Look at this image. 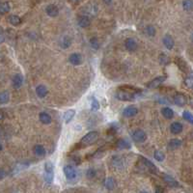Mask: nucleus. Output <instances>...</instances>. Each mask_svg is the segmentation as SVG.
Listing matches in <instances>:
<instances>
[{"label": "nucleus", "instance_id": "nucleus-1", "mask_svg": "<svg viewBox=\"0 0 193 193\" xmlns=\"http://www.w3.org/2000/svg\"><path fill=\"white\" fill-rule=\"evenodd\" d=\"M99 138V133L97 131H90L89 133H87L86 135H84L80 142L78 144L79 147H87V146H90L94 144L96 141L98 140Z\"/></svg>", "mask_w": 193, "mask_h": 193}, {"label": "nucleus", "instance_id": "nucleus-2", "mask_svg": "<svg viewBox=\"0 0 193 193\" xmlns=\"http://www.w3.org/2000/svg\"><path fill=\"white\" fill-rule=\"evenodd\" d=\"M45 181L46 184H51L53 182V179H54V167L53 164L51 163L50 161L46 162L45 164Z\"/></svg>", "mask_w": 193, "mask_h": 193}, {"label": "nucleus", "instance_id": "nucleus-3", "mask_svg": "<svg viewBox=\"0 0 193 193\" xmlns=\"http://www.w3.org/2000/svg\"><path fill=\"white\" fill-rule=\"evenodd\" d=\"M135 95L136 94L131 92V91H128V90H126V89H123V90H120V91L117 92L116 97H117V99L120 100L128 101V100H132L134 99Z\"/></svg>", "mask_w": 193, "mask_h": 193}, {"label": "nucleus", "instance_id": "nucleus-4", "mask_svg": "<svg viewBox=\"0 0 193 193\" xmlns=\"http://www.w3.org/2000/svg\"><path fill=\"white\" fill-rule=\"evenodd\" d=\"M131 137H132L134 142H137V143H143L147 139V135H146L145 131H142V130L133 131L132 133H131Z\"/></svg>", "mask_w": 193, "mask_h": 193}, {"label": "nucleus", "instance_id": "nucleus-5", "mask_svg": "<svg viewBox=\"0 0 193 193\" xmlns=\"http://www.w3.org/2000/svg\"><path fill=\"white\" fill-rule=\"evenodd\" d=\"M64 174H65L66 178L69 180V181H72V180L75 179L77 176V172L75 170V168L72 165H66L64 167Z\"/></svg>", "mask_w": 193, "mask_h": 193}, {"label": "nucleus", "instance_id": "nucleus-6", "mask_svg": "<svg viewBox=\"0 0 193 193\" xmlns=\"http://www.w3.org/2000/svg\"><path fill=\"white\" fill-rule=\"evenodd\" d=\"M174 102L178 106H184L187 104V98L184 94L179 93L174 96Z\"/></svg>", "mask_w": 193, "mask_h": 193}, {"label": "nucleus", "instance_id": "nucleus-7", "mask_svg": "<svg viewBox=\"0 0 193 193\" xmlns=\"http://www.w3.org/2000/svg\"><path fill=\"white\" fill-rule=\"evenodd\" d=\"M175 63H176V65L178 66V68L181 70L182 72H188L189 71V68H188V65H187V63L181 57H176L175 58Z\"/></svg>", "mask_w": 193, "mask_h": 193}, {"label": "nucleus", "instance_id": "nucleus-8", "mask_svg": "<svg viewBox=\"0 0 193 193\" xmlns=\"http://www.w3.org/2000/svg\"><path fill=\"white\" fill-rule=\"evenodd\" d=\"M162 178H163V181L165 182V184L170 187H180L181 186L179 182H177L173 177H171L169 175H162Z\"/></svg>", "mask_w": 193, "mask_h": 193}, {"label": "nucleus", "instance_id": "nucleus-9", "mask_svg": "<svg viewBox=\"0 0 193 193\" xmlns=\"http://www.w3.org/2000/svg\"><path fill=\"white\" fill-rule=\"evenodd\" d=\"M138 113V109L136 106L134 105H130V106H126L124 111H123V115L125 117H127V118H131V117H133L136 114Z\"/></svg>", "mask_w": 193, "mask_h": 193}, {"label": "nucleus", "instance_id": "nucleus-10", "mask_svg": "<svg viewBox=\"0 0 193 193\" xmlns=\"http://www.w3.org/2000/svg\"><path fill=\"white\" fill-rule=\"evenodd\" d=\"M141 160H142L143 164L147 167L148 170H149L150 172H152V173H153V174L158 173V167H157L156 165H154L151 160H149V159H147V158H141Z\"/></svg>", "mask_w": 193, "mask_h": 193}, {"label": "nucleus", "instance_id": "nucleus-11", "mask_svg": "<svg viewBox=\"0 0 193 193\" xmlns=\"http://www.w3.org/2000/svg\"><path fill=\"white\" fill-rule=\"evenodd\" d=\"M166 79V77L165 76H158L157 77V78H154L153 79L151 82H149L147 84V87L150 88V89H154V88H158L161 83H163Z\"/></svg>", "mask_w": 193, "mask_h": 193}, {"label": "nucleus", "instance_id": "nucleus-12", "mask_svg": "<svg viewBox=\"0 0 193 193\" xmlns=\"http://www.w3.org/2000/svg\"><path fill=\"white\" fill-rule=\"evenodd\" d=\"M125 46L128 51H135L137 49V43L134 39L132 38H128L125 42Z\"/></svg>", "mask_w": 193, "mask_h": 193}, {"label": "nucleus", "instance_id": "nucleus-13", "mask_svg": "<svg viewBox=\"0 0 193 193\" xmlns=\"http://www.w3.org/2000/svg\"><path fill=\"white\" fill-rule=\"evenodd\" d=\"M46 14L51 17V18H55L59 15V9L57 6L53 5V4H50L46 7Z\"/></svg>", "mask_w": 193, "mask_h": 193}, {"label": "nucleus", "instance_id": "nucleus-14", "mask_svg": "<svg viewBox=\"0 0 193 193\" xmlns=\"http://www.w3.org/2000/svg\"><path fill=\"white\" fill-rule=\"evenodd\" d=\"M69 61L72 65L73 66H78L82 63V56L79 54V53H72L71 54L70 58H69Z\"/></svg>", "mask_w": 193, "mask_h": 193}, {"label": "nucleus", "instance_id": "nucleus-15", "mask_svg": "<svg viewBox=\"0 0 193 193\" xmlns=\"http://www.w3.org/2000/svg\"><path fill=\"white\" fill-rule=\"evenodd\" d=\"M22 83H23V78L20 74H15L14 76H13L12 84L15 89H19L22 86Z\"/></svg>", "mask_w": 193, "mask_h": 193}, {"label": "nucleus", "instance_id": "nucleus-16", "mask_svg": "<svg viewBox=\"0 0 193 193\" xmlns=\"http://www.w3.org/2000/svg\"><path fill=\"white\" fill-rule=\"evenodd\" d=\"M163 45L165 46V47L167 49H172L174 47V45H175L173 38L170 35H168V34L165 35L163 37Z\"/></svg>", "mask_w": 193, "mask_h": 193}, {"label": "nucleus", "instance_id": "nucleus-17", "mask_svg": "<svg viewBox=\"0 0 193 193\" xmlns=\"http://www.w3.org/2000/svg\"><path fill=\"white\" fill-rule=\"evenodd\" d=\"M184 130V126L181 123H179V122H174L171 126H170V131L172 133L174 134H179V133H181Z\"/></svg>", "mask_w": 193, "mask_h": 193}, {"label": "nucleus", "instance_id": "nucleus-18", "mask_svg": "<svg viewBox=\"0 0 193 193\" xmlns=\"http://www.w3.org/2000/svg\"><path fill=\"white\" fill-rule=\"evenodd\" d=\"M182 145V141L180 139H172L169 141L168 145H167V148H168V150H171V151H174V150H177L180 146Z\"/></svg>", "mask_w": 193, "mask_h": 193}, {"label": "nucleus", "instance_id": "nucleus-19", "mask_svg": "<svg viewBox=\"0 0 193 193\" xmlns=\"http://www.w3.org/2000/svg\"><path fill=\"white\" fill-rule=\"evenodd\" d=\"M90 24H91V20L87 16H82L78 19V25L82 28H86L89 27Z\"/></svg>", "mask_w": 193, "mask_h": 193}, {"label": "nucleus", "instance_id": "nucleus-20", "mask_svg": "<svg viewBox=\"0 0 193 193\" xmlns=\"http://www.w3.org/2000/svg\"><path fill=\"white\" fill-rule=\"evenodd\" d=\"M33 151H34V153L39 158H43L46 156V149L44 148L43 145H36Z\"/></svg>", "mask_w": 193, "mask_h": 193}, {"label": "nucleus", "instance_id": "nucleus-21", "mask_svg": "<svg viewBox=\"0 0 193 193\" xmlns=\"http://www.w3.org/2000/svg\"><path fill=\"white\" fill-rule=\"evenodd\" d=\"M36 94L39 98H45L47 95V88L45 85H39L36 88Z\"/></svg>", "mask_w": 193, "mask_h": 193}, {"label": "nucleus", "instance_id": "nucleus-22", "mask_svg": "<svg viewBox=\"0 0 193 193\" xmlns=\"http://www.w3.org/2000/svg\"><path fill=\"white\" fill-rule=\"evenodd\" d=\"M39 117H40V121L45 125H48L51 123V121H52L51 116L46 112H41L40 115H39Z\"/></svg>", "mask_w": 193, "mask_h": 193}, {"label": "nucleus", "instance_id": "nucleus-23", "mask_svg": "<svg viewBox=\"0 0 193 193\" xmlns=\"http://www.w3.org/2000/svg\"><path fill=\"white\" fill-rule=\"evenodd\" d=\"M116 147L118 149H131V143L126 139H120L116 142Z\"/></svg>", "mask_w": 193, "mask_h": 193}, {"label": "nucleus", "instance_id": "nucleus-24", "mask_svg": "<svg viewBox=\"0 0 193 193\" xmlns=\"http://www.w3.org/2000/svg\"><path fill=\"white\" fill-rule=\"evenodd\" d=\"M74 114H75V111L73 109H70V110L66 111V113L64 114V117H63L66 124H69L72 120V118L74 117Z\"/></svg>", "mask_w": 193, "mask_h": 193}, {"label": "nucleus", "instance_id": "nucleus-25", "mask_svg": "<svg viewBox=\"0 0 193 193\" xmlns=\"http://www.w3.org/2000/svg\"><path fill=\"white\" fill-rule=\"evenodd\" d=\"M161 113L163 115V117H165L166 119H172L174 117V112L170 107H163Z\"/></svg>", "mask_w": 193, "mask_h": 193}, {"label": "nucleus", "instance_id": "nucleus-26", "mask_svg": "<svg viewBox=\"0 0 193 193\" xmlns=\"http://www.w3.org/2000/svg\"><path fill=\"white\" fill-rule=\"evenodd\" d=\"M105 185L107 189L109 190H112L115 188L116 186V182H115V180L113 178H107L105 180Z\"/></svg>", "mask_w": 193, "mask_h": 193}, {"label": "nucleus", "instance_id": "nucleus-27", "mask_svg": "<svg viewBox=\"0 0 193 193\" xmlns=\"http://www.w3.org/2000/svg\"><path fill=\"white\" fill-rule=\"evenodd\" d=\"M71 44H72V41H71V39L68 36L63 37L61 39V41H60V46L63 48H68L71 46Z\"/></svg>", "mask_w": 193, "mask_h": 193}, {"label": "nucleus", "instance_id": "nucleus-28", "mask_svg": "<svg viewBox=\"0 0 193 193\" xmlns=\"http://www.w3.org/2000/svg\"><path fill=\"white\" fill-rule=\"evenodd\" d=\"M10 99V94L7 91L0 93V105H5Z\"/></svg>", "mask_w": 193, "mask_h": 193}, {"label": "nucleus", "instance_id": "nucleus-29", "mask_svg": "<svg viewBox=\"0 0 193 193\" xmlns=\"http://www.w3.org/2000/svg\"><path fill=\"white\" fill-rule=\"evenodd\" d=\"M9 22L14 25V26H17V25L20 24L21 23V19L18 16H15V15H12L9 17Z\"/></svg>", "mask_w": 193, "mask_h": 193}, {"label": "nucleus", "instance_id": "nucleus-30", "mask_svg": "<svg viewBox=\"0 0 193 193\" xmlns=\"http://www.w3.org/2000/svg\"><path fill=\"white\" fill-rule=\"evenodd\" d=\"M10 11V4L8 2H2L0 3V14H7Z\"/></svg>", "mask_w": 193, "mask_h": 193}, {"label": "nucleus", "instance_id": "nucleus-31", "mask_svg": "<svg viewBox=\"0 0 193 193\" xmlns=\"http://www.w3.org/2000/svg\"><path fill=\"white\" fill-rule=\"evenodd\" d=\"M153 157H154V158H156L158 161H163V160H164V158H165V156H164L163 152L158 151V150L154 152V153H153Z\"/></svg>", "mask_w": 193, "mask_h": 193}, {"label": "nucleus", "instance_id": "nucleus-32", "mask_svg": "<svg viewBox=\"0 0 193 193\" xmlns=\"http://www.w3.org/2000/svg\"><path fill=\"white\" fill-rule=\"evenodd\" d=\"M183 117H184V119H185L186 122H188V123H190V124L193 123V116H192L191 112H189V111H184Z\"/></svg>", "mask_w": 193, "mask_h": 193}, {"label": "nucleus", "instance_id": "nucleus-33", "mask_svg": "<svg viewBox=\"0 0 193 193\" xmlns=\"http://www.w3.org/2000/svg\"><path fill=\"white\" fill-rule=\"evenodd\" d=\"M183 7L185 11H190L193 7L192 0H184L183 1Z\"/></svg>", "mask_w": 193, "mask_h": 193}, {"label": "nucleus", "instance_id": "nucleus-34", "mask_svg": "<svg viewBox=\"0 0 193 193\" xmlns=\"http://www.w3.org/2000/svg\"><path fill=\"white\" fill-rule=\"evenodd\" d=\"M90 45H91V46L96 50L99 48V42L97 38H92L91 40H90Z\"/></svg>", "mask_w": 193, "mask_h": 193}, {"label": "nucleus", "instance_id": "nucleus-35", "mask_svg": "<svg viewBox=\"0 0 193 193\" xmlns=\"http://www.w3.org/2000/svg\"><path fill=\"white\" fill-rule=\"evenodd\" d=\"M145 32H146V34H147L148 36L153 37V36L156 35V28H154L153 26H152V25H149V26L146 27Z\"/></svg>", "mask_w": 193, "mask_h": 193}, {"label": "nucleus", "instance_id": "nucleus-36", "mask_svg": "<svg viewBox=\"0 0 193 193\" xmlns=\"http://www.w3.org/2000/svg\"><path fill=\"white\" fill-rule=\"evenodd\" d=\"M91 109H92V111H97L99 109V104L97 100V99H95V98H93L92 101H91Z\"/></svg>", "mask_w": 193, "mask_h": 193}, {"label": "nucleus", "instance_id": "nucleus-37", "mask_svg": "<svg viewBox=\"0 0 193 193\" xmlns=\"http://www.w3.org/2000/svg\"><path fill=\"white\" fill-rule=\"evenodd\" d=\"M97 175V172L94 168H89L86 172V176L89 178V179H94Z\"/></svg>", "mask_w": 193, "mask_h": 193}, {"label": "nucleus", "instance_id": "nucleus-38", "mask_svg": "<svg viewBox=\"0 0 193 193\" xmlns=\"http://www.w3.org/2000/svg\"><path fill=\"white\" fill-rule=\"evenodd\" d=\"M160 62H161V64H168V62H169V58H168V56H167L166 54H160Z\"/></svg>", "mask_w": 193, "mask_h": 193}, {"label": "nucleus", "instance_id": "nucleus-39", "mask_svg": "<svg viewBox=\"0 0 193 193\" xmlns=\"http://www.w3.org/2000/svg\"><path fill=\"white\" fill-rule=\"evenodd\" d=\"M185 84L186 85V87L188 88H192V85H193V80L191 77H187V78L185 79Z\"/></svg>", "mask_w": 193, "mask_h": 193}, {"label": "nucleus", "instance_id": "nucleus-40", "mask_svg": "<svg viewBox=\"0 0 193 193\" xmlns=\"http://www.w3.org/2000/svg\"><path fill=\"white\" fill-rule=\"evenodd\" d=\"M72 160L75 162V164H80L81 163V159H80V158L79 157H77V156H74V157H72Z\"/></svg>", "mask_w": 193, "mask_h": 193}, {"label": "nucleus", "instance_id": "nucleus-41", "mask_svg": "<svg viewBox=\"0 0 193 193\" xmlns=\"http://www.w3.org/2000/svg\"><path fill=\"white\" fill-rule=\"evenodd\" d=\"M4 40V32H3V28L0 27V44H1Z\"/></svg>", "mask_w": 193, "mask_h": 193}, {"label": "nucleus", "instance_id": "nucleus-42", "mask_svg": "<svg viewBox=\"0 0 193 193\" xmlns=\"http://www.w3.org/2000/svg\"><path fill=\"white\" fill-rule=\"evenodd\" d=\"M5 176H6V172H5V170H4L3 168H0V180L4 179Z\"/></svg>", "mask_w": 193, "mask_h": 193}, {"label": "nucleus", "instance_id": "nucleus-43", "mask_svg": "<svg viewBox=\"0 0 193 193\" xmlns=\"http://www.w3.org/2000/svg\"><path fill=\"white\" fill-rule=\"evenodd\" d=\"M156 192H164L165 190L164 189H162V188H156V190H154Z\"/></svg>", "mask_w": 193, "mask_h": 193}, {"label": "nucleus", "instance_id": "nucleus-44", "mask_svg": "<svg viewBox=\"0 0 193 193\" xmlns=\"http://www.w3.org/2000/svg\"><path fill=\"white\" fill-rule=\"evenodd\" d=\"M3 117H4V114H3V112H2V111H0V120H2V119H3Z\"/></svg>", "mask_w": 193, "mask_h": 193}, {"label": "nucleus", "instance_id": "nucleus-45", "mask_svg": "<svg viewBox=\"0 0 193 193\" xmlns=\"http://www.w3.org/2000/svg\"><path fill=\"white\" fill-rule=\"evenodd\" d=\"M111 1H112V0H105V2L106 4H109V3H111Z\"/></svg>", "mask_w": 193, "mask_h": 193}, {"label": "nucleus", "instance_id": "nucleus-46", "mask_svg": "<svg viewBox=\"0 0 193 193\" xmlns=\"http://www.w3.org/2000/svg\"><path fill=\"white\" fill-rule=\"evenodd\" d=\"M72 2H73V3H76V2H78V1H80V0H71Z\"/></svg>", "mask_w": 193, "mask_h": 193}, {"label": "nucleus", "instance_id": "nucleus-47", "mask_svg": "<svg viewBox=\"0 0 193 193\" xmlns=\"http://www.w3.org/2000/svg\"><path fill=\"white\" fill-rule=\"evenodd\" d=\"M2 150V144H1V142H0V151Z\"/></svg>", "mask_w": 193, "mask_h": 193}]
</instances>
